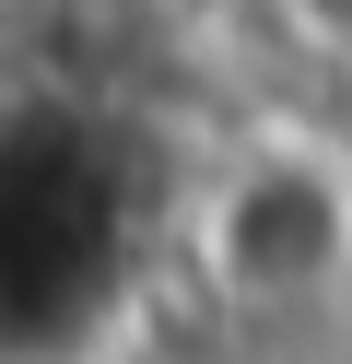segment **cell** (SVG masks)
Returning a JSON list of instances; mask_svg holds the SVG:
<instances>
[{"label":"cell","mask_w":352,"mask_h":364,"mask_svg":"<svg viewBox=\"0 0 352 364\" xmlns=\"http://www.w3.org/2000/svg\"><path fill=\"white\" fill-rule=\"evenodd\" d=\"M188 247L235 306H294L352 259V165L329 141H294V129L235 141L188 212Z\"/></svg>","instance_id":"1"}]
</instances>
